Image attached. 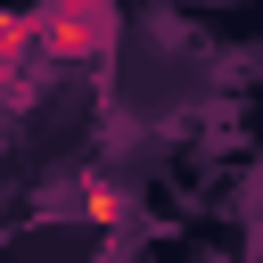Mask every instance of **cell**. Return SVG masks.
Here are the masks:
<instances>
[{
  "instance_id": "6da1fadb",
  "label": "cell",
  "mask_w": 263,
  "mask_h": 263,
  "mask_svg": "<svg viewBox=\"0 0 263 263\" xmlns=\"http://www.w3.org/2000/svg\"><path fill=\"white\" fill-rule=\"evenodd\" d=\"M41 41L66 49V58L99 49V41H107V0H66V8H49V16H41Z\"/></svg>"
},
{
  "instance_id": "7a4b0ae2",
  "label": "cell",
  "mask_w": 263,
  "mask_h": 263,
  "mask_svg": "<svg viewBox=\"0 0 263 263\" xmlns=\"http://www.w3.org/2000/svg\"><path fill=\"white\" fill-rule=\"evenodd\" d=\"M82 214H90V222H115L123 197H115V189H82Z\"/></svg>"
},
{
  "instance_id": "3957f363",
  "label": "cell",
  "mask_w": 263,
  "mask_h": 263,
  "mask_svg": "<svg viewBox=\"0 0 263 263\" xmlns=\"http://www.w3.org/2000/svg\"><path fill=\"white\" fill-rule=\"evenodd\" d=\"M25 33H33V25H25V16H0V66H8V58H16V49H25Z\"/></svg>"
}]
</instances>
